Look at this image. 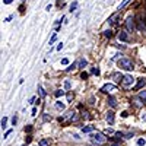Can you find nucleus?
<instances>
[{"instance_id":"nucleus-7","label":"nucleus","mask_w":146,"mask_h":146,"mask_svg":"<svg viewBox=\"0 0 146 146\" xmlns=\"http://www.w3.org/2000/svg\"><path fill=\"white\" fill-rule=\"evenodd\" d=\"M136 19H137V21H136V22H137V28H139V29H146V23L142 21V16H140V15H137V16H136Z\"/></svg>"},{"instance_id":"nucleus-38","label":"nucleus","mask_w":146,"mask_h":146,"mask_svg":"<svg viewBox=\"0 0 146 146\" xmlns=\"http://www.w3.org/2000/svg\"><path fill=\"white\" fill-rule=\"evenodd\" d=\"M111 146H118V145H117V143H113V145H111Z\"/></svg>"},{"instance_id":"nucleus-4","label":"nucleus","mask_w":146,"mask_h":146,"mask_svg":"<svg viewBox=\"0 0 146 146\" xmlns=\"http://www.w3.org/2000/svg\"><path fill=\"white\" fill-rule=\"evenodd\" d=\"M126 28H127V31H130V32L135 31V18H133V16H129V18L126 19Z\"/></svg>"},{"instance_id":"nucleus-6","label":"nucleus","mask_w":146,"mask_h":146,"mask_svg":"<svg viewBox=\"0 0 146 146\" xmlns=\"http://www.w3.org/2000/svg\"><path fill=\"white\" fill-rule=\"evenodd\" d=\"M117 38H118L120 41H124V42H126V41H129V34H127L126 31H120L118 35H117Z\"/></svg>"},{"instance_id":"nucleus-36","label":"nucleus","mask_w":146,"mask_h":146,"mask_svg":"<svg viewBox=\"0 0 146 146\" xmlns=\"http://www.w3.org/2000/svg\"><path fill=\"white\" fill-rule=\"evenodd\" d=\"M48 120H51V117H48V115H44V121H48Z\"/></svg>"},{"instance_id":"nucleus-37","label":"nucleus","mask_w":146,"mask_h":146,"mask_svg":"<svg viewBox=\"0 0 146 146\" xmlns=\"http://www.w3.org/2000/svg\"><path fill=\"white\" fill-rule=\"evenodd\" d=\"M3 2H5V5H10V3H12V0H3Z\"/></svg>"},{"instance_id":"nucleus-28","label":"nucleus","mask_w":146,"mask_h":146,"mask_svg":"<svg viewBox=\"0 0 146 146\" xmlns=\"http://www.w3.org/2000/svg\"><path fill=\"white\" fill-rule=\"evenodd\" d=\"M16 121H18V117L15 115L13 118H12V124H13V126H15V124H16Z\"/></svg>"},{"instance_id":"nucleus-16","label":"nucleus","mask_w":146,"mask_h":146,"mask_svg":"<svg viewBox=\"0 0 146 146\" xmlns=\"http://www.w3.org/2000/svg\"><path fill=\"white\" fill-rule=\"evenodd\" d=\"M78 67V63H73V64H70L67 69H66V72H72V70H75Z\"/></svg>"},{"instance_id":"nucleus-3","label":"nucleus","mask_w":146,"mask_h":146,"mask_svg":"<svg viewBox=\"0 0 146 146\" xmlns=\"http://www.w3.org/2000/svg\"><path fill=\"white\" fill-rule=\"evenodd\" d=\"M121 83H123L124 88H130L133 83H135V78H133L131 75H126L123 76V80H121Z\"/></svg>"},{"instance_id":"nucleus-5","label":"nucleus","mask_w":146,"mask_h":146,"mask_svg":"<svg viewBox=\"0 0 146 146\" xmlns=\"http://www.w3.org/2000/svg\"><path fill=\"white\" fill-rule=\"evenodd\" d=\"M115 89H117V88H115V85H113V83H107V85H104V86L101 88V91L105 92V94L113 92V91H115Z\"/></svg>"},{"instance_id":"nucleus-23","label":"nucleus","mask_w":146,"mask_h":146,"mask_svg":"<svg viewBox=\"0 0 146 146\" xmlns=\"http://www.w3.org/2000/svg\"><path fill=\"white\" fill-rule=\"evenodd\" d=\"M54 95L57 96V98H58V96H63V95H64V91H56Z\"/></svg>"},{"instance_id":"nucleus-31","label":"nucleus","mask_w":146,"mask_h":146,"mask_svg":"<svg viewBox=\"0 0 146 146\" xmlns=\"http://www.w3.org/2000/svg\"><path fill=\"white\" fill-rule=\"evenodd\" d=\"M62 48H63V44H62V42H60V44H58V45H57V50H58V51H60V50H62Z\"/></svg>"},{"instance_id":"nucleus-22","label":"nucleus","mask_w":146,"mask_h":146,"mask_svg":"<svg viewBox=\"0 0 146 146\" xmlns=\"http://www.w3.org/2000/svg\"><path fill=\"white\" fill-rule=\"evenodd\" d=\"M78 9V2H73L72 5H70V12H73V10H76Z\"/></svg>"},{"instance_id":"nucleus-18","label":"nucleus","mask_w":146,"mask_h":146,"mask_svg":"<svg viewBox=\"0 0 146 146\" xmlns=\"http://www.w3.org/2000/svg\"><path fill=\"white\" fill-rule=\"evenodd\" d=\"M38 145H40V146H48V145H50V142H48L47 139H42V140H40Z\"/></svg>"},{"instance_id":"nucleus-33","label":"nucleus","mask_w":146,"mask_h":146,"mask_svg":"<svg viewBox=\"0 0 146 146\" xmlns=\"http://www.w3.org/2000/svg\"><path fill=\"white\" fill-rule=\"evenodd\" d=\"M31 113H32V115H36V108H35V107L32 108V111H31Z\"/></svg>"},{"instance_id":"nucleus-29","label":"nucleus","mask_w":146,"mask_h":146,"mask_svg":"<svg viewBox=\"0 0 146 146\" xmlns=\"http://www.w3.org/2000/svg\"><path fill=\"white\" fill-rule=\"evenodd\" d=\"M10 133H12V130H7V131L5 133V136H3V139H6V137H7V136L10 135Z\"/></svg>"},{"instance_id":"nucleus-19","label":"nucleus","mask_w":146,"mask_h":146,"mask_svg":"<svg viewBox=\"0 0 146 146\" xmlns=\"http://www.w3.org/2000/svg\"><path fill=\"white\" fill-rule=\"evenodd\" d=\"M113 78L117 80V82H120V80H123V76H121V75H118V73H114V75H113Z\"/></svg>"},{"instance_id":"nucleus-39","label":"nucleus","mask_w":146,"mask_h":146,"mask_svg":"<svg viewBox=\"0 0 146 146\" xmlns=\"http://www.w3.org/2000/svg\"><path fill=\"white\" fill-rule=\"evenodd\" d=\"M38 146H40V145H38Z\"/></svg>"},{"instance_id":"nucleus-35","label":"nucleus","mask_w":146,"mask_h":146,"mask_svg":"<svg viewBox=\"0 0 146 146\" xmlns=\"http://www.w3.org/2000/svg\"><path fill=\"white\" fill-rule=\"evenodd\" d=\"M31 130H32V127H31V126H28V127H25V131H28V133H29Z\"/></svg>"},{"instance_id":"nucleus-26","label":"nucleus","mask_w":146,"mask_h":146,"mask_svg":"<svg viewBox=\"0 0 146 146\" xmlns=\"http://www.w3.org/2000/svg\"><path fill=\"white\" fill-rule=\"evenodd\" d=\"M64 88H66V89H70V82H69V80L64 82Z\"/></svg>"},{"instance_id":"nucleus-14","label":"nucleus","mask_w":146,"mask_h":146,"mask_svg":"<svg viewBox=\"0 0 146 146\" xmlns=\"http://www.w3.org/2000/svg\"><path fill=\"white\" fill-rule=\"evenodd\" d=\"M86 64H88V62H86V60H85V58H82V60H79V63H78V67H85Z\"/></svg>"},{"instance_id":"nucleus-25","label":"nucleus","mask_w":146,"mask_h":146,"mask_svg":"<svg viewBox=\"0 0 146 146\" xmlns=\"http://www.w3.org/2000/svg\"><path fill=\"white\" fill-rule=\"evenodd\" d=\"M56 38H57V35H56V32H54V35L51 36V40H50V45H51V44H53V42L56 41Z\"/></svg>"},{"instance_id":"nucleus-30","label":"nucleus","mask_w":146,"mask_h":146,"mask_svg":"<svg viewBox=\"0 0 146 146\" xmlns=\"http://www.w3.org/2000/svg\"><path fill=\"white\" fill-rule=\"evenodd\" d=\"M62 64H69V60L67 58H63L62 60Z\"/></svg>"},{"instance_id":"nucleus-27","label":"nucleus","mask_w":146,"mask_h":146,"mask_svg":"<svg viewBox=\"0 0 146 146\" xmlns=\"http://www.w3.org/2000/svg\"><path fill=\"white\" fill-rule=\"evenodd\" d=\"M92 73L94 75H100V69H92Z\"/></svg>"},{"instance_id":"nucleus-32","label":"nucleus","mask_w":146,"mask_h":146,"mask_svg":"<svg viewBox=\"0 0 146 146\" xmlns=\"http://www.w3.org/2000/svg\"><path fill=\"white\" fill-rule=\"evenodd\" d=\"M86 78H88V73L83 72V73H82V79H86Z\"/></svg>"},{"instance_id":"nucleus-1","label":"nucleus","mask_w":146,"mask_h":146,"mask_svg":"<svg viewBox=\"0 0 146 146\" xmlns=\"http://www.w3.org/2000/svg\"><path fill=\"white\" fill-rule=\"evenodd\" d=\"M91 140L94 142V143H96V145H102V143H105V136L102 135V133H100V131H96V133H92L91 135Z\"/></svg>"},{"instance_id":"nucleus-2","label":"nucleus","mask_w":146,"mask_h":146,"mask_svg":"<svg viewBox=\"0 0 146 146\" xmlns=\"http://www.w3.org/2000/svg\"><path fill=\"white\" fill-rule=\"evenodd\" d=\"M118 66L124 70H133V62L130 58H121L118 62Z\"/></svg>"},{"instance_id":"nucleus-8","label":"nucleus","mask_w":146,"mask_h":146,"mask_svg":"<svg viewBox=\"0 0 146 146\" xmlns=\"http://www.w3.org/2000/svg\"><path fill=\"white\" fill-rule=\"evenodd\" d=\"M107 121H108V124H113L114 123V113L113 111H108L107 113Z\"/></svg>"},{"instance_id":"nucleus-24","label":"nucleus","mask_w":146,"mask_h":146,"mask_svg":"<svg viewBox=\"0 0 146 146\" xmlns=\"http://www.w3.org/2000/svg\"><path fill=\"white\" fill-rule=\"evenodd\" d=\"M137 145H139V146H145V145H146V140H145V139H139V140H137Z\"/></svg>"},{"instance_id":"nucleus-21","label":"nucleus","mask_w":146,"mask_h":146,"mask_svg":"<svg viewBox=\"0 0 146 146\" xmlns=\"http://www.w3.org/2000/svg\"><path fill=\"white\" fill-rule=\"evenodd\" d=\"M104 35L107 36V38H111V36H113V31L107 29V31H104Z\"/></svg>"},{"instance_id":"nucleus-9","label":"nucleus","mask_w":146,"mask_h":146,"mask_svg":"<svg viewBox=\"0 0 146 146\" xmlns=\"http://www.w3.org/2000/svg\"><path fill=\"white\" fill-rule=\"evenodd\" d=\"M108 104H110V107H111V108H115L117 107V101H115L114 96H108Z\"/></svg>"},{"instance_id":"nucleus-20","label":"nucleus","mask_w":146,"mask_h":146,"mask_svg":"<svg viewBox=\"0 0 146 146\" xmlns=\"http://www.w3.org/2000/svg\"><path fill=\"white\" fill-rule=\"evenodd\" d=\"M6 126H7V117H3L2 118V129H6Z\"/></svg>"},{"instance_id":"nucleus-11","label":"nucleus","mask_w":146,"mask_h":146,"mask_svg":"<svg viewBox=\"0 0 146 146\" xmlns=\"http://www.w3.org/2000/svg\"><path fill=\"white\" fill-rule=\"evenodd\" d=\"M94 131V126H86V127H82V133H92Z\"/></svg>"},{"instance_id":"nucleus-34","label":"nucleus","mask_w":146,"mask_h":146,"mask_svg":"<svg viewBox=\"0 0 146 146\" xmlns=\"http://www.w3.org/2000/svg\"><path fill=\"white\" fill-rule=\"evenodd\" d=\"M127 115H129L127 111H123V113H121V117H127Z\"/></svg>"},{"instance_id":"nucleus-12","label":"nucleus","mask_w":146,"mask_h":146,"mask_svg":"<svg viewBox=\"0 0 146 146\" xmlns=\"http://www.w3.org/2000/svg\"><path fill=\"white\" fill-rule=\"evenodd\" d=\"M130 2H131V0H123V2H121V5L118 6V10H121V9H124V7H126V6H127V5H129Z\"/></svg>"},{"instance_id":"nucleus-17","label":"nucleus","mask_w":146,"mask_h":146,"mask_svg":"<svg viewBox=\"0 0 146 146\" xmlns=\"http://www.w3.org/2000/svg\"><path fill=\"white\" fill-rule=\"evenodd\" d=\"M38 91H40V95H41V98H44V96L47 95V94H45V91L42 89V86H41V85H38Z\"/></svg>"},{"instance_id":"nucleus-15","label":"nucleus","mask_w":146,"mask_h":146,"mask_svg":"<svg viewBox=\"0 0 146 146\" xmlns=\"http://www.w3.org/2000/svg\"><path fill=\"white\" fill-rule=\"evenodd\" d=\"M139 98H140L142 101H146V91H140V92H139Z\"/></svg>"},{"instance_id":"nucleus-10","label":"nucleus","mask_w":146,"mask_h":146,"mask_svg":"<svg viewBox=\"0 0 146 146\" xmlns=\"http://www.w3.org/2000/svg\"><path fill=\"white\" fill-rule=\"evenodd\" d=\"M145 85H146V79H140V80L137 82V85L135 86V89H140V88L145 86Z\"/></svg>"},{"instance_id":"nucleus-13","label":"nucleus","mask_w":146,"mask_h":146,"mask_svg":"<svg viewBox=\"0 0 146 146\" xmlns=\"http://www.w3.org/2000/svg\"><path fill=\"white\" fill-rule=\"evenodd\" d=\"M56 108H57V110H62V111H63V110H64L66 107H64V104H63V102L57 101V102H56Z\"/></svg>"}]
</instances>
